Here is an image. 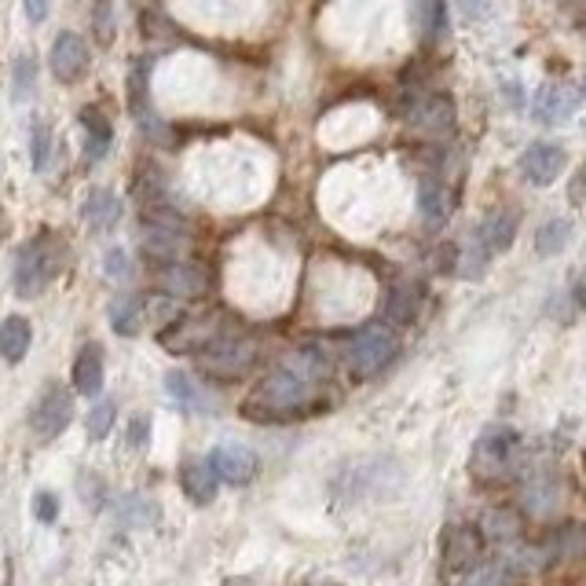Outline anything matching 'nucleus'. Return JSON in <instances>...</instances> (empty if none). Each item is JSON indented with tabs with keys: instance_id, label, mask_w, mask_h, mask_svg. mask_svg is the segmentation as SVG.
Wrapping results in <instances>:
<instances>
[{
	"instance_id": "f3484780",
	"label": "nucleus",
	"mask_w": 586,
	"mask_h": 586,
	"mask_svg": "<svg viewBox=\"0 0 586 586\" xmlns=\"http://www.w3.org/2000/svg\"><path fill=\"white\" fill-rule=\"evenodd\" d=\"M73 389L89 400L103 393V348L99 345H85L73 359Z\"/></svg>"
},
{
	"instance_id": "1a4fd4ad",
	"label": "nucleus",
	"mask_w": 586,
	"mask_h": 586,
	"mask_svg": "<svg viewBox=\"0 0 586 586\" xmlns=\"http://www.w3.org/2000/svg\"><path fill=\"white\" fill-rule=\"evenodd\" d=\"M565 161H568L565 147L546 140V143H532L528 151L520 155L517 169L532 187H550V183H557L560 172H565Z\"/></svg>"
},
{
	"instance_id": "f8f14e48",
	"label": "nucleus",
	"mask_w": 586,
	"mask_h": 586,
	"mask_svg": "<svg viewBox=\"0 0 586 586\" xmlns=\"http://www.w3.org/2000/svg\"><path fill=\"white\" fill-rule=\"evenodd\" d=\"M517 228H520L517 209H495V213L484 217L480 228L473 231V242H477L480 249H488V254H503V249L514 246Z\"/></svg>"
},
{
	"instance_id": "0eeeda50",
	"label": "nucleus",
	"mask_w": 586,
	"mask_h": 586,
	"mask_svg": "<svg viewBox=\"0 0 586 586\" xmlns=\"http://www.w3.org/2000/svg\"><path fill=\"white\" fill-rule=\"evenodd\" d=\"M583 107V92L576 85H543L532 99V118L539 125H565L568 118H576V110Z\"/></svg>"
},
{
	"instance_id": "f704fd0d",
	"label": "nucleus",
	"mask_w": 586,
	"mask_h": 586,
	"mask_svg": "<svg viewBox=\"0 0 586 586\" xmlns=\"http://www.w3.org/2000/svg\"><path fill=\"white\" fill-rule=\"evenodd\" d=\"M48 143H52V132H48L44 121H33L30 129V158H33V169H44L48 161Z\"/></svg>"
},
{
	"instance_id": "aec40b11",
	"label": "nucleus",
	"mask_w": 586,
	"mask_h": 586,
	"mask_svg": "<svg viewBox=\"0 0 586 586\" xmlns=\"http://www.w3.org/2000/svg\"><path fill=\"white\" fill-rule=\"evenodd\" d=\"M129 107H132L136 121H140V129H147V132L158 129V115L151 107V92H147V67H143V62H136L132 73H129Z\"/></svg>"
},
{
	"instance_id": "c9c22d12",
	"label": "nucleus",
	"mask_w": 586,
	"mask_h": 586,
	"mask_svg": "<svg viewBox=\"0 0 586 586\" xmlns=\"http://www.w3.org/2000/svg\"><path fill=\"white\" fill-rule=\"evenodd\" d=\"M103 271H107V279H115V282H125L132 276V265H129V254L125 249H110V254L103 257Z\"/></svg>"
},
{
	"instance_id": "a878e982",
	"label": "nucleus",
	"mask_w": 586,
	"mask_h": 586,
	"mask_svg": "<svg viewBox=\"0 0 586 586\" xmlns=\"http://www.w3.org/2000/svg\"><path fill=\"white\" fill-rule=\"evenodd\" d=\"M543 557H550V560H557V557H572V554H579V550H586V532H583V525H568V528H557L550 539H546L543 546Z\"/></svg>"
},
{
	"instance_id": "423d86ee",
	"label": "nucleus",
	"mask_w": 586,
	"mask_h": 586,
	"mask_svg": "<svg viewBox=\"0 0 586 586\" xmlns=\"http://www.w3.org/2000/svg\"><path fill=\"white\" fill-rule=\"evenodd\" d=\"M202 370L217 374V378H242V374L254 367L257 359V345L242 341V338H217L202 348Z\"/></svg>"
},
{
	"instance_id": "cd10ccee",
	"label": "nucleus",
	"mask_w": 586,
	"mask_h": 586,
	"mask_svg": "<svg viewBox=\"0 0 586 586\" xmlns=\"http://www.w3.org/2000/svg\"><path fill=\"white\" fill-rule=\"evenodd\" d=\"M484 535H488L491 543H509V539H517V517L506 514V509H491V514L484 517Z\"/></svg>"
},
{
	"instance_id": "5701e85b",
	"label": "nucleus",
	"mask_w": 586,
	"mask_h": 586,
	"mask_svg": "<svg viewBox=\"0 0 586 586\" xmlns=\"http://www.w3.org/2000/svg\"><path fill=\"white\" fill-rule=\"evenodd\" d=\"M572 231H576V224H572L568 217L546 220L543 228L535 231V254H539V257H557V254H565L568 242H572Z\"/></svg>"
},
{
	"instance_id": "39448f33",
	"label": "nucleus",
	"mask_w": 586,
	"mask_h": 586,
	"mask_svg": "<svg viewBox=\"0 0 586 586\" xmlns=\"http://www.w3.org/2000/svg\"><path fill=\"white\" fill-rule=\"evenodd\" d=\"M70 418H73V396L70 389H62L59 381L52 385H44V393L37 396V404L30 410V429L37 440H56V436L70 426Z\"/></svg>"
},
{
	"instance_id": "9d476101",
	"label": "nucleus",
	"mask_w": 586,
	"mask_h": 586,
	"mask_svg": "<svg viewBox=\"0 0 586 586\" xmlns=\"http://www.w3.org/2000/svg\"><path fill=\"white\" fill-rule=\"evenodd\" d=\"M140 246H143V254L151 257V260L169 265V260H180L183 257L187 239H183V231L177 228V220H172V217H143Z\"/></svg>"
},
{
	"instance_id": "a19ab883",
	"label": "nucleus",
	"mask_w": 586,
	"mask_h": 586,
	"mask_svg": "<svg viewBox=\"0 0 586 586\" xmlns=\"http://www.w3.org/2000/svg\"><path fill=\"white\" fill-rule=\"evenodd\" d=\"M455 8L463 11L466 19H477V16H484V8H488V0H455Z\"/></svg>"
},
{
	"instance_id": "b1692460",
	"label": "nucleus",
	"mask_w": 586,
	"mask_h": 586,
	"mask_svg": "<svg viewBox=\"0 0 586 586\" xmlns=\"http://www.w3.org/2000/svg\"><path fill=\"white\" fill-rule=\"evenodd\" d=\"M166 389H169V396L177 400L183 410H195V415H209V396L198 389V385L187 378V374H180V370H172L169 378H166Z\"/></svg>"
},
{
	"instance_id": "393cba45",
	"label": "nucleus",
	"mask_w": 586,
	"mask_h": 586,
	"mask_svg": "<svg viewBox=\"0 0 586 586\" xmlns=\"http://www.w3.org/2000/svg\"><path fill=\"white\" fill-rule=\"evenodd\" d=\"M140 322H143V301L132 294H121L115 305H110V327L121 338H132V334H140Z\"/></svg>"
},
{
	"instance_id": "ddd939ff",
	"label": "nucleus",
	"mask_w": 586,
	"mask_h": 586,
	"mask_svg": "<svg viewBox=\"0 0 586 586\" xmlns=\"http://www.w3.org/2000/svg\"><path fill=\"white\" fill-rule=\"evenodd\" d=\"M217 338V322L209 319H180L172 322V330L158 334V341L169 348V352H198L206 348V341Z\"/></svg>"
},
{
	"instance_id": "412c9836",
	"label": "nucleus",
	"mask_w": 586,
	"mask_h": 586,
	"mask_svg": "<svg viewBox=\"0 0 586 586\" xmlns=\"http://www.w3.org/2000/svg\"><path fill=\"white\" fill-rule=\"evenodd\" d=\"M30 345H33V330L22 316H8L0 322V356H4L8 364H19V359L30 352Z\"/></svg>"
},
{
	"instance_id": "f257e3e1",
	"label": "nucleus",
	"mask_w": 586,
	"mask_h": 586,
	"mask_svg": "<svg viewBox=\"0 0 586 586\" xmlns=\"http://www.w3.org/2000/svg\"><path fill=\"white\" fill-rule=\"evenodd\" d=\"M330 359L319 348H297L290 359L268 370V378L249 393L242 410L257 421L311 415V410L322 407V381H330Z\"/></svg>"
},
{
	"instance_id": "ea45409f",
	"label": "nucleus",
	"mask_w": 586,
	"mask_h": 586,
	"mask_svg": "<svg viewBox=\"0 0 586 586\" xmlns=\"http://www.w3.org/2000/svg\"><path fill=\"white\" fill-rule=\"evenodd\" d=\"M568 195H572V202H576V206H586V166L579 169V177L572 180Z\"/></svg>"
},
{
	"instance_id": "72a5a7b5",
	"label": "nucleus",
	"mask_w": 586,
	"mask_h": 586,
	"mask_svg": "<svg viewBox=\"0 0 586 586\" xmlns=\"http://www.w3.org/2000/svg\"><path fill=\"white\" fill-rule=\"evenodd\" d=\"M525 495H528V506L535 509V514H546L557 498V484L554 480H535V484H528Z\"/></svg>"
},
{
	"instance_id": "2f4dec72",
	"label": "nucleus",
	"mask_w": 586,
	"mask_h": 586,
	"mask_svg": "<svg viewBox=\"0 0 586 586\" xmlns=\"http://www.w3.org/2000/svg\"><path fill=\"white\" fill-rule=\"evenodd\" d=\"M115 426V404L110 400H99L92 410H89V421H85V433H89V440H103Z\"/></svg>"
},
{
	"instance_id": "f03ea898",
	"label": "nucleus",
	"mask_w": 586,
	"mask_h": 586,
	"mask_svg": "<svg viewBox=\"0 0 586 586\" xmlns=\"http://www.w3.org/2000/svg\"><path fill=\"white\" fill-rule=\"evenodd\" d=\"M62 268H67V249L56 239L52 231H41L33 235L30 242H22L19 257H16V294L19 297H41L48 286H52Z\"/></svg>"
},
{
	"instance_id": "7c9ffc66",
	"label": "nucleus",
	"mask_w": 586,
	"mask_h": 586,
	"mask_svg": "<svg viewBox=\"0 0 586 586\" xmlns=\"http://www.w3.org/2000/svg\"><path fill=\"white\" fill-rule=\"evenodd\" d=\"M418 19L429 37H440L447 30V4L444 0H418Z\"/></svg>"
},
{
	"instance_id": "7ed1b4c3",
	"label": "nucleus",
	"mask_w": 586,
	"mask_h": 586,
	"mask_svg": "<svg viewBox=\"0 0 586 586\" xmlns=\"http://www.w3.org/2000/svg\"><path fill=\"white\" fill-rule=\"evenodd\" d=\"M520 455V433L509 426H488L473 447V477L477 480H503L517 466Z\"/></svg>"
},
{
	"instance_id": "2eb2a0df",
	"label": "nucleus",
	"mask_w": 586,
	"mask_h": 586,
	"mask_svg": "<svg viewBox=\"0 0 586 586\" xmlns=\"http://www.w3.org/2000/svg\"><path fill=\"white\" fill-rule=\"evenodd\" d=\"M81 220L89 224L92 231H115L118 220H121L118 195L107 191V187H92V191L85 195V202H81Z\"/></svg>"
},
{
	"instance_id": "a211bd4d",
	"label": "nucleus",
	"mask_w": 586,
	"mask_h": 586,
	"mask_svg": "<svg viewBox=\"0 0 586 586\" xmlns=\"http://www.w3.org/2000/svg\"><path fill=\"white\" fill-rule=\"evenodd\" d=\"M158 286L169 297H195V294H202L206 279H202V271L183 265V260H169V265L158 271Z\"/></svg>"
},
{
	"instance_id": "dca6fc26",
	"label": "nucleus",
	"mask_w": 586,
	"mask_h": 586,
	"mask_svg": "<svg viewBox=\"0 0 586 586\" xmlns=\"http://www.w3.org/2000/svg\"><path fill=\"white\" fill-rule=\"evenodd\" d=\"M81 129H85V161L96 166V161L107 158L110 143H115V129H110V121L103 118V110L99 107L81 110Z\"/></svg>"
},
{
	"instance_id": "473e14b6",
	"label": "nucleus",
	"mask_w": 586,
	"mask_h": 586,
	"mask_svg": "<svg viewBox=\"0 0 586 586\" xmlns=\"http://www.w3.org/2000/svg\"><path fill=\"white\" fill-rule=\"evenodd\" d=\"M33 85H37V67L30 56H19L16 59V103H27L33 96Z\"/></svg>"
},
{
	"instance_id": "6ab92c4d",
	"label": "nucleus",
	"mask_w": 586,
	"mask_h": 586,
	"mask_svg": "<svg viewBox=\"0 0 586 586\" xmlns=\"http://www.w3.org/2000/svg\"><path fill=\"white\" fill-rule=\"evenodd\" d=\"M410 121H415L421 132H447L455 125V103L447 96H426L415 110H410Z\"/></svg>"
},
{
	"instance_id": "e433bc0d",
	"label": "nucleus",
	"mask_w": 586,
	"mask_h": 586,
	"mask_svg": "<svg viewBox=\"0 0 586 586\" xmlns=\"http://www.w3.org/2000/svg\"><path fill=\"white\" fill-rule=\"evenodd\" d=\"M33 514H37V520L52 525V520L59 517V498H56L52 491H37V498H33Z\"/></svg>"
},
{
	"instance_id": "4be33fe9",
	"label": "nucleus",
	"mask_w": 586,
	"mask_h": 586,
	"mask_svg": "<svg viewBox=\"0 0 586 586\" xmlns=\"http://www.w3.org/2000/svg\"><path fill=\"white\" fill-rule=\"evenodd\" d=\"M418 206H421V217H426L429 228H440V224L447 220V213H451V206H447V187L436 177H421Z\"/></svg>"
},
{
	"instance_id": "20e7f679",
	"label": "nucleus",
	"mask_w": 586,
	"mask_h": 586,
	"mask_svg": "<svg viewBox=\"0 0 586 586\" xmlns=\"http://www.w3.org/2000/svg\"><path fill=\"white\" fill-rule=\"evenodd\" d=\"M396 348H400V341H396L385 327H367V330H359L348 338L341 356H345L348 370L364 381V378H374V374L389 364V359L396 356Z\"/></svg>"
},
{
	"instance_id": "c756f323",
	"label": "nucleus",
	"mask_w": 586,
	"mask_h": 586,
	"mask_svg": "<svg viewBox=\"0 0 586 586\" xmlns=\"http://www.w3.org/2000/svg\"><path fill=\"white\" fill-rule=\"evenodd\" d=\"M92 30L99 44L115 41V0H92Z\"/></svg>"
},
{
	"instance_id": "c85d7f7f",
	"label": "nucleus",
	"mask_w": 586,
	"mask_h": 586,
	"mask_svg": "<svg viewBox=\"0 0 586 586\" xmlns=\"http://www.w3.org/2000/svg\"><path fill=\"white\" fill-rule=\"evenodd\" d=\"M444 554L451 560H473L477 557V535H473L469 528H451L444 539Z\"/></svg>"
},
{
	"instance_id": "6e6552de",
	"label": "nucleus",
	"mask_w": 586,
	"mask_h": 586,
	"mask_svg": "<svg viewBox=\"0 0 586 586\" xmlns=\"http://www.w3.org/2000/svg\"><path fill=\"white\" fill-rule=\"evenodd\" d=\"M89 44L81 41L78 33H59L52 41V56H48V67H52V78L59 85H78L85 73H89Z\"/></svg>"
},
{
	"instance_id": "4c0bfd02",
	"label": "nucleus",
	"mask_w": 586,
	"mask_h": 586,
	"mask_svg": "<svg viewBox=\"0 0 586 586\" xmlns=\"http://www.w3.org/2000/svg\"><path fill=\"white\" fill-rule=\"evenodd\" d=\"M147 436H151V418H132L129 421V447H143Z\"/></svg>"
},
{
	"instance_id": "4468645a",
	"label": "nucleus",
	"mask_w": 586,
	"mask_h": 586,
	"mask_svg": "<svg viewBox=\"0 0 586 586\" xmlns=\"http://www.w3.org/2000/svg\"><path fill=\"white\" fill-rule=\"evenodd\" d=\"M217 484H220V477H217V469L209 466V458H187V463L180 466V488L195 506L213 503Z\"/></svg>"
},
{
	"instance_id": "58836bf2",
	"label": "nucleus",
	"mask_w": 586,
	"mask_h": 586,
	"mask_svg": "<svg viewBox=\"0 0 586 586\" xmlns=\"http://www.w3.org/2000/svg\"><path fill=\"white\" fill-rule=\"evenodd\" d=\"M48 8H52V0H22V11H27L30 22H44Z\"/></svg>"
},
{
	"instance_id": "9b49d317",
	"label": "nucleus",
	"mask_w": 586,
	"mask_h": 586,
	"mask_svg": "<svg viewBox=\"0 0 586 586\" xmlns=\"http://www.w3.org/2000/svg\"><path fill=\"white\" fill-rule=\"evenodd\" d=\"M209 466H213L217 477L224 484H231V488H242V484L254 480L260 469L257 455L242 444H217L213 451H209Z\"/></svg>"
},
{
	"instance_id": "79ce46f5",
	"label": "nucleus",
	"mask_w": 586,
	"mask_h": 586,
	"mask_svg": "<svg viewBox=\"0 0 586 586\" xmlns=\"http://www.w3.org/2000/svg\"><path fill=\"white\" fill-rule=\"evenodd\" d=\"M579 294H583V301H586V268H583V276H579Z\"/></svg>"
},
{
	"instance_id": "bb28decb",
	"label": "nucleus",
	"mask_w": 586,
	"mask_h": 586,
	"mask_svg": "<svg viewBox=\"0 0 586 586\" xmlns=\"http://www.w3.org/2000/svg\"><path fill=\"white\" fill-rule=\"evenodd\" d=\"M418 308H421V294L415 290V286H396V290L389 294V301H385V311H389L393 322H415L418 319Z\"/></svg>"
}]
</instances>
